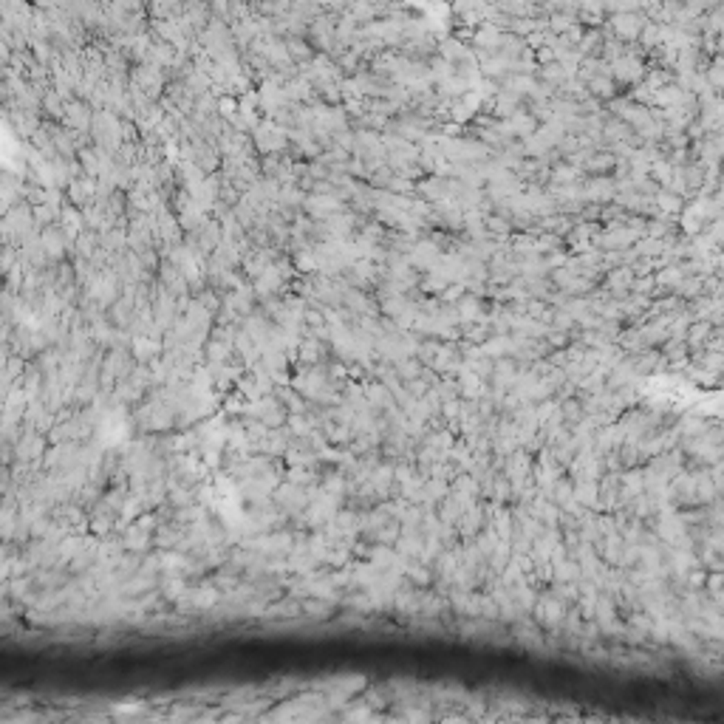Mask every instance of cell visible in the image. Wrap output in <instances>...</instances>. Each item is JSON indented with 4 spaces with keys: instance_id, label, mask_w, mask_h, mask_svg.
<instances>
[{
    "instance_id": "obj_4",
    "label": "cell",
    "mask_w": 724,
    "mask_h": 724,
    "mask_svg": "<svg viewBox=\"0 0 724 724\" xmlns=\"http://www.w3.org/2000/svg\"><path fill=\"white\" fill-rule=\"evenodd\" d=\"M685 3L693 9V12H707V9H713V6H721V0H685Z\"/></svg>"
},
{
    "instance_id": "obj_2",
    "label": "cell",
    "mask_w": 724,
    "mask_h": 724,
    "mask_svg": "<svg viewBox=\"0 0 724 724\" xmlns=\"http://www.w3.org/2000/svg\"><path fill=\"white\" fill-rule=\"evenodd\" d=\"M602 32H600V26L597 28H589V32H583V37L578 40V46H580V54H591V51H597L600 46H602Z\"/></svg>"
},
{
    "instance_id": "obj_1",
    "label": "cell",
    "mask_w": 724,
    "mask_h": 724,
    "mask_svg": "<svg viewBox=\"0 0 724 724\" xmlns=\"http://www.w3.org/2000/svg\"><path fill=\"white\" fill-rule=\"evenodd\" d=\"M645 15L642 12H617V15H611L606 23H609V28L614 32V37L617 40H625V43H634L640 37V32H642V26H645Z\"/></svg>"
},
{
    "instance_id": "obj_5",
    "label": "cell",
    "mask_w": 724,
    "mask_h": 724,
    "mask_svg": "<svg viewBox=\"0 0 724 724\" xmlns=\"http://www.w3.org/2000/svg\"><path fill=\"white\" fill-rule=\"evenodd\" d=\"M594 88L600 90V94H609V82L606 79H594Z\"/></svg>"
},
{
    "instance_id": "obj_3",
    "label": "cell",
    "mask_w": 724,
    "mask_h": 724,
    "mask_svg": "<svg viewBox=\"0 0 724 724\" xmlns=\"http://www.w3.org/2000/svg\"><path fill=\"white\" fill-rule=\"evenodd\" d=\"M441 51H444V57H461V54H467L459 40H444V43H441Z\"/></svg>"
}]
</instances>
